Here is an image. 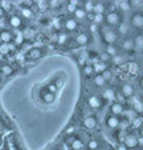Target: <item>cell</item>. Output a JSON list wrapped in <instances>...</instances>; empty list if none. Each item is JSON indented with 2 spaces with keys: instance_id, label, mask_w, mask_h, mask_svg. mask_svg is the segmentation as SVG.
Here are the masks:
<instances>
[{
  "instance_id": "6da1fadb",
  "label": "cell",
  "mask_w": 143,
  "mask_h": 150,
  "mask_svg": "<svg viewBox=\"0 0 143 150\" xmlns=\"http://www.w3.org/2000/svg\"><path fill=\"white\" fill-rule=\"evenodd\" d=\"M102 40L107 45H114L118 40V34L116 33V30L106 28V29L102 30Z\"/></svg>"
},
{
  "instance_id": "7a4b0ae2",
  "label": "cell",
  "mask_w": 143,
  "mask_h": 150,
  "mask_svg": "<svg viewBox=\"0 0 143 150\" xmlns=\"http://www.w3.org/2000/svg\"><path fill=\"white\" fill-rule=\"evenodd\" d=\"M104 21L108 24V26H117L121 23V14L117 11H109L104 16Z\"/></svg>"
},
{
  "instance_id": "3957f363",
  "label": "cell",
  "mask_w": 143,
  "mask_h": 150,
  "mask_svg": "<svg viewBox=\"0 0 143 150\" xmlns=\"http://www.w3.org/2000/svg\"><path fill=\"white\" fill-rule=\"evenodd\" d=\"M8 24L13 29H20L24 25L23 24V19L19 16V14H10L8 18Z\"/></svg>"
},
{
  "instance_id": "277c9868",
  "label": "cell",
  "mask_w": 143,
  "mask_h": 150,
  "mask_svg": "<svg viewBox=\"0 0 143 150\" xmlns=\"http://www.w3.org/2000/svg\"><path fill=\"white\" fill-rule=\"evenodd\" d=\"M124 146L128 149V150H134L137 146H138V140H137V137L133 134H128L124 137V140L122 143Z\"/></svg>"
},
{
  "instance_id": "5b68a950",
  "label": "cell",
  "mask_w": 143,
  "mask_h": 150,
  "mask_svg": "<svg viewBox=\"0 0 143 150\" xmlns=\"http://www.w3.org/2000/svg\"><path fill=\"white\" fill-rule=\"evenodd\" d=\"M43 55H44V50L41 48H31L26 51L25 58L28 60H38V59H40Z\"/></svg>"
},
{
  "instance_id": "8992f818",
  "label": "cell",
  "mask_w": 143,
  "mask_h": 150,
  "mask_svg": "<svg viewBox=\"0 0 143 150\" xmlns=\"http://www.w3.org/2000/svg\"><path fill=\"white\" fill-rule=\"evenodd\" d=\"M131 25H133L137 29H141L143 26V15L141 11H137V13H133L132 16H131Z\"/></svg>"
},
{
  "instance_id": "52a82bcc",
  "label": "cell",
  "mask_w": 143,
  "mask_h": 150,
  "mask_svg": "<svg viewBox=\"0 0 143 150\" xmlns=\"http://www.w3.org/2000/svg\"><path fill=\"white\" fill-rule=\"evenodd\" d=\"M13 40H14V34L10 30H8V29L0 30V43H3V44H11Z\"/></svg>"
},
{
  "instance_id": "ba28073f",
  "label": "cell",
  "mask_w": 143,
  "mask_h": 150,
  "mask_svg": "<svg viewBox=\"0 0 143 150\" xmlns=\"http://www.w3.org/2000/svg\"><path fill=\"white\" fill-rule=\"evenodd\" d=\"M63 28H64V30L65 31H75L78 29V21L75 20V19L73 18H68V19H65L64 23H63Z\"/></svg>"
},
{
  "instance_id": "9c48e42d",
  "label": "cell",
  "mask_w": 143,
  "mask_h": 150,
  "mask_svg": "<svg viewBox=\"0 0 143 150\" xmlns=\"http://www.w3.org/2000/svg\"><path fill=\"white\" fill-rule=\"evenodd\" d=\"M74 41H75V44L80 45V46L88 45L90 43V36H89V34H87V33H80L79 35L75 36Z\"/></svg>"
},
{
  "instance_id": "30bf717a",
  "label": "cell",
  "mask_w": 143,
  "mask_h": 150,
  "mask_svg": "<svg viewBox=\"0 0 143 150\" xmlns=\"http://www.w3.org/2000/svg\"><path fill=\"white\" fill-rule=\"evenodd\" d=\"M19 10H20V16L21 19H26V20H30V19L34 18V13H33V10L30 8H26V6H24L23 4L20 6H19Z\"/></svg>"
},
{
  "instance_id": "8fae6325",
  "label": "cell",
  "mask_w": 143,
  "mask_h": 150,
  "mask_svg": "<svg viewBox=\"0 0 143 150\" xmlns=\"http://www.w3.org/2000/svg\"><path fill=\"white\" fill-rule=\"evenodd\" d=\"M97 125H98V120L93 115L87 116V118L83 120V126L85 129H94V128H97Z\"/></svg>"
},
{
  "instance_id": "7c38bea8",
  "label": "cell",
  "mask_w": 143,
  "mask_h": 150,
  "mask_svg": "<svg viewBox=\"0 0 143 150\" xmlns=\"http://www.w3.org/2000/svg\"><path fill=\"white\" fill-rule=\"evenodd\" d=\"M121 49L129 53V51L134 50V44H133V39L132 38H124L123 41L121 43Z\"/></svg>"
},
{
  "instance_id": "4fadbf2b",
  "label": "cell",
  "mask_w": 143,
  "mask_h": 150,
  "mask_svg": "<svg viewBox=\"0 0 143 150\" xmlns=\"http://www.w3.org/2000/svg\"><path fill=\"white\" fill-rule=\"evenodd\" d=\"M121 94L126 98V99L127 98H131V96H133V94H134V88H133L131 84H128V83L123 84L122 88H121Z\"/></svg>"
},
{
  "instance_id": "5bb4252c",
  "label": "cell",
  "mask_w": 143,
  "mask_h": 150,
  "mask_svg": "<svg viewBox=\"0 0 143 150\" xmlns=\"http://www.w3.org/2000/svg\"><path fill=\"white\" fill-rule=\"evenodd\" d=\"M109 110H111L112 115L118 116V118H119V115H122L123 112H124V108H123V105H121V104H118V103L114 101V103H112V104H111Z\"/></svg>"
},
{
  "instance_id": "9a60e30c",
  "label": "cell",
  "mask_w": 143,
  "mask_h": 150,
  "mask_svg": "<svg viewBox=\"0 0 143 150\" xmlns=\"http://www.w3.org/2000/svg\"><path fill=\"white\" fill-rule=\"evenodd\" d=\"M119 118L118 116H114V115H108L107 119H106V125L108 126L109 129H116L119 126Z\"/></svg>"
},
{
  "instance_id": "2e32d148",
  "label": "cell",
  "mask_w": 143,
  "mask_h": 150,
  "mask_svg": "<svg viewBox=\"0 0 143 150\" xmlns=\"http://www.w3.org/2000/svg\"><path fill=\"white\" fill-rule=\"evenodd\" d=\"M117 26L118 28H117V31L116 33L118 34V36L122 35V36H126L127 38V35L129 34V25H128L127 23H124V21H121Z\"/></svg>"
},
{
  "instance_id": "e0dca14e",
  "label": "cell",
  "mask_w": 143,
  "mask_h": 150,
  "mask_svg": "<svg viewBox=\"0 0 143 150\" xmlns=\"http://www.w3.org/2000/svg\"><path fill=\"white\" fill-rule=\"evenodd\" d=\"M106 13V5L102 1H94L93 6V14L94 15H104Z\"/></svg>"
},
{
  "instance_id": "ac0fdd59",
  "label": "cell",
  "mask_w": 143,
  "mask_h": 150,
  "mask_svg": "<svg viewBox=\"0 0 143 150\" xmlns=\"http://www.w3.org/2000/svg\"><path fill=\"white\" fill-rule=\"evenodd\" d=\"M88 104L90 108H93V109H99V108H102V100H101V98L92 95V96H89V99H88Z\"/></svg>"
},
{
  "instance_id": "d6986e66",
  "label": "cell",
  "mask_w": 143,
  "mask_h": 150,
  "mask_svg": "<svg viewBox=\"0 0 143 150\" xmlns=\"http://www.w3.org/2000/svg\"><path fill=\"white\" fill-rule=\"evenodd\" d=\"M40 98H41V100L46 103V104H50V103H53L55 100V95H53V94H50V93H48L45 89H43V90L40 91Z\"/></svg>"
},
{
  "instance_id": "ffe728a7",
  "label": "cell",
  "mask_w": 143,
  "mask_h": 150,
  "mask_svg": "<svg viewBox=\"0 0 143 150\" xmlns=\"http://www.w3.org/2000/svg\"><path fill=\"white\" fill-rule=\"evenodd\" d=\"M79 4H82V1H75V0H70V1L66 3V11H68L69 14H74V11L77 10V9L80 6Z\"/></svg>"
},
{
  "instance_id": "44dd1931",
  "label": "cell",
  "mask_w": 143,
  "mask_h": 150,
  "mask_svg": "<svg viewBox=\"0 0 143 150\" xmlns=\"http://www.w3.org/2000/svg\"><path fill=\"white\" fill-rule=\"evenodd\" d=\"M107 69H109V68H108V65H107V64H104V63L98 62V63L93 64V70H94V74H97V75L102 74V73L104 71V70H107Z\"/></svg>"
},
{
  "instance_id": "7402d4cb",
  "label": "cell",
  "mask_w": 143,
  "mask_h": 150,
  "mask_svg": "<svg viewBox=\"0 0 143 150\" xmlns=\"http://www.w3.org/2000/svg\"><path fill=\"white\" fill-rule=\"evenodd\" d=\"M83 148H84L83 140H80L79 138H74L73 140H72V143H70V149L72 150H82Z\"/></svg>"
},
{
  "instance_id": "603a6c76",
  "label": "cell",
  "mask_w": 143,
  "mask_h": 150,
  "mask_svg": "<svg viewBox=\"0 0 143 150\" xmlns=\"http://www.w3.org/2000/svg\"><path fill=\"white\" fill-rule=\"evenodd\" d=\"M13 73H14V70L11 65H9V64L0 65V74L4 75V76H10Z\"/></svg>"
},
{
  "instance_id": "cb8c5ba5",
  "label": "cell",
  "mask_w": 143,
  "mask_h": 150,
  "mask_svg": "<svg viewBox=\"0 0 143 150\" xmlns=\"http://www.w3.org/2000/svg\"><path fill=\"white\" fill-rule=\"evenodd\" d=\"M83 8V10L85 13H93V6H94V1H92V0H85V1H82V5H80Z\"/></svg>"
},
{
  "instance_id": "d4e9b609",
  "label": "cell",
  "mask_w": 143,
  "mask_h": 150,
  "mask_svg": "<svg viewBox=\"0 0 143 150\" xmlns=\"http://www.w3.org/2000/svg\"><path fill=\"white\" fill-rule=\"evenodd\" d=\"M85 15H87V13L83 10L82 6H79L77 10L74 11V14H73V19H75L77 21L78 20H83V19H85Z\"/></svg>"
},
{
  "instance_id": "484cf974",
  "label": "cell",
  "mask_w": 143,
  "mask_h": 150,
  "mask_svg": "<svg viewBox=\"0 0 143 150\" xmlns=\"http://www.w3.org/2000/svg\"><path fill=\"white\" fill-rule=\"evenodd\" d=\"M132 106H133V110H134L138 115H141V114H142V111H143V104H142V101H141V100H138V99L133 100Z\"/></svg>"
},
{
  "instance_id": "4316f807",
  "label": "cell",
  "mask_w": 143,
  "mask_h": 150,
  "mask_svg": "<svg viewBox=\"0 0 143 150\" xmlns=\"http://www.w3.org/2000/svg\"><path fill=\"white\" fill-rule=\"evenodd\" d=\"M87 149L88 150H98V149H101V144H99L97 139H90L87 143Z\"/></svg>"
},
{
  "instance_id": "83f0119b",
  "label": "cell",
  "mask_w": 143,
  "mask_h": 150,
  "mask_svg": "<svg viewBox=\"0 0 143 150\" xmlns=\"http://www.w3.org/2000/svg\"><path fill=\"white\" fill-rule=\"evenodd\" d=\"M93 83H94V85L97 86V88H104L106 86V80L102 78V75H95V76L93 78Z\"/></svg>"
},
{
  "instance_id": "f1b7e54d",
  "label": "cell",
  "mask_w": 143,
  "mask_h": 150,
  "mask_svg": "<svg viewBox=\"0 0 143 150\" xmlns=\"http://www.w3.org/2000/svg\"><path fill=\"white\" fill-rule=\"evenodd\" d=\"M93 74H94L93 65L92 64H85L83 67V75L87 76V78H90V76H93Z\"/></svg>"
},
{
  "instance_id": "f546056e",
  "label": "cell",
  "mask_w": 143,
  "mask_h": 150,
  "mask_svg": "<svg viewBox=\"0 0 143 150\" xmlns=\"http://www.w3.org/2000/svg\"><path fill=\"white\" fill-rule=\"evenodd\" d=\"M106 53H107L109 56H111V58H112V56L114 58V56L119 55V54H118V48H117L116 45H107V50H106Z\"/></svg>"
},
{
  "instance_id": "4dcf8cb0",
  "label": "cell",
  "mask_w": 143,
  "mask_h": 150,
  "mask_svg": "<svg viewBox=\"0 0 143 150\" xmlns=\"http://www.w3.org/2000/svg\"><path fill=\"white\" fill-rule=\"evenodd\" d=\"M133 44H134V48H137V49H142L143 48V35H141V34H138L134 39H133Z\"/></svg>"
},
{
  "instance_id": "1f68e13d",
  "label": "cell",
  "mask_w": 143,
  "mask_h": 150,
  "mask_svg": "<svg viewBox=\"0 0 143 150\" xmlns=\"http://www.w3.org/2000/svg\"><path fill=\"white\" fill-rule=\"evenodd\" d=\"M131 9H132V6H131V4H129V1H121L119 3V10H121L122 13H128V11H131Z\"/></svg>"
},
{
  "instance_id": "d6a6232c",
  "label": "cell",
  "mask_w": 143,
  "mask_h": 150,
  "mask_svg": "<svg viewBox=\"0 0 143 150\" xmlns=\"http://www.w3.org/2000/svg\"><path fill=\"white\" fill-rule=\"evenodd\" d=\"M143 125V119L141 115H137L134 119H133V123H132V126L133 129H141V126Z\"/></svg>"
},
{
  "instance_id": "836d02e7",
  "label": "cell",
  "mask_w": 143,
  "mask_h": 150,
  "mask_svg": "<svg viewBox=\"0 0 143 150\" xmlns=\"http://www.w3.org/2000/svg\"><path fill=\"white\" fill-rule=\"evenodd\" d=\"M127 69H128V71H129L131 74H137L138 73V70H139V65H138L137 63H129L127 65Z\"/></svg>"
},
{
  "instance_id": "e575fe53",
  "label": "cell",
  "mask_w": 143,
  "mask_h": 150,
  "mask_svg": "<svg viewBox=\"0 0 143 150\" xmlns=\"http://www.w3.org/2000/svg\"><path fill=\"white\" fill-rule=\"evenodd\" d=\"M99 75H102V78L106 80V83L108 81H111L112 80V78H113V73H112V70L111 69H107V70H104V71L102 74H99Z\"/></svg>"
},
{
  "instance_id": "d590c367",
  "label": "cell",
  "mask_w": 143,
  "mask_h": 150,
  "mask_svg": "<svg viewBox=\"0 0 143 150\" xmlns=\"http://www.w3.org/2000/svg\"><path fill=\"white\" fill-rule=\"evenodd\" d=\"M103 99L104 100H113L114 99V91L112 89H107L103 91Z\"/></svg>"
},
{
  "instance_id": "8d00e7d4",
  "label": "cell",
  "mask_w": 143,
  "mask_h": 150,
  "mask_svg": "<svg viewBox=\"0 0 143 150\" xmlns=\"http://www.w3.org/2000/svg\"><path fill=\"white\" fill-rule=\"evenodd\" d=\"M0 6L4 10V13H9L11 10V3L10 1H6V0H3V1H0Z\"/></svg>"
},
{
  "instance_id": "74e56055",
  "label": "cell",
  "mask_w": 143,
  "mask_h": 150,
  "mask_svg": "<svg viewBox=\"0 0 143 150\" xmlns=\"http://www.w3.org/2000/svg\"><path fill=\"white\" fill-rule=\"evenodd\" d=\"M45 90L48 93H50V94H53V95H55L56 91H58V88H56V85L54 83H49L48 85L45 86Z\"/></svg>"
},
{
  "instance_id": "f35d334b",
  "label": "cell",
  "mask_w": 143,
  "mask_h": 150,
  "mask_svg": "<svg viewBox=\"0 0 143 150\" xmlns=\"http://www.w3.org/2000/svg\"><path fill=\"white\" fill-rule=\"evenodd\" d=\"M56 43H58V45H65L66 43H68V35L66 34L58 35V40H56Z\"/></svg>"
},
{
  "instance_id": "ab89813d",
  "label": "cell",
  "mask_w": 143,
  "mask_h": 150,
  "mask_svg": "<svg viewBox=\"0 0 143 150\" xmlns=\"http://www.w3.org/2000/svg\"><path fill=\"white\" fill-rule=\"evenodd\" d=\"M114 99H116V103H118V104L123 105L126 103V98L122 95L121 93H114Z\"/></svg>"
},
{
  "instance_id": "60d3db41",
  "label": "cell",
  "mask_w": 143,
  "mask_h": 150,
  "mask_svg": "<svg viewBox=\"0 0 143 150\" xmlns=\"http://www.w3.org/2000/svg\"><path fill=\"white\" fill-rule=\"evenodd\" d=\"M112 60V58L111 56H109L106 51H104V53H102L101 55H99V62L101 63H104V64H107V63H109Z\"/></svg>"
},
{
  "instance_id": "b9f144b4",
  "label": "cell",
  "mask_w": 143,
  "mask_h": 150,
  "mask_svg": "<svg viewBox=\"0 0 143 150\" xmlns=\"http://www.w3.org/2000/svg\"><path fill=\"white\" fill-rule=\"evenodd\" d=\"M8 54H10V50H9V45H8V44L0 43V55H8Z\"/></svg>"
},
{
  "instance_id": "7bdbcfd3",
  "label": "cell",
  "mask_w": 143,
  "mask_h": 150,
  "mask_svg": "<svg viewBox=\"0 0 143 150\" xmlns=\"http://www.w3.org/2000/svg\"><path fill=\"white\" fill-rule=\"evenodd\" d=\"M46 4H49L53 9H59L61 5H63V3L59 1V0H51V1H48Z\"/></svg>"
},
{
  "instance_id": "ee69618b",
  "label": "cell",
  "mask_w": 143,
  "mask_h": 150,
  "mask_svg": "<svg viewBox=\"0 0 143 150\" xmlns=\"http://www.w3.org/2000/svg\"><path fill=\"white\" fill-rule=\"evenodd\" d=\"M104 20V16L103 15H94V19H93V24L95 25H99L101 23H103Z\"/></svg>"
},
{
  "instance_id": "f6af8a7d",
  "label": "cell",
  "mask_w": 143,
  "mask_h": 150,
  "mask_svg": "<svg viewBox=\"0 0 143 150\" xmlns=\"http://www.w3.org/2000/svg\"><path fill=\"white\" fill-rule=\"evenodd\" d=\"M113 63H114V64H117V65L122 64V63H123V58H122L121 55H117V56H114V58H113Z\"/></svg>"
},
{
  "instance_id": "bcb514c9",
  "label": "cell",
  "mask_w": 143,
  "mask_h": 150,
  "mask_svg": "<svg viewBox=\"0 0 143 150\" xmlns=\"http://www.w3.org/2000/svg\"><path fill=\"white\" fill-rule=\"evenodd\" d=\"M131 6H141L143 1H141V0H132V1H129Z\"/></svg>"
},
{
  "instance_id": "7dc6e473",
  "label": "cell",
  "mask_w": 143,
  "mask_h": 150,
  "mask_svg": "<svg viewBox=\"0 0 143 150\" xmlns=\"http://www.w3.org/2000/svg\"><path fill=\"white\" fill-rule=\"evenodd\" d=\"M128 124H129V123H128V120H127V119L122 120V121H119V126H121L122 129H126L127 126H128Z\"/></svg>"
},
{
  "instance_id": "c3c4849f",
  "label": "cell",
  "mask_w": 143,
  "mask_h": 150,
  "mask_svg": "<svg viewBox=\"0 0 143 150\" xmlns=\"http://www.w3.org/2000/svg\"><path fill=\"white\" fill-rule=\"evenodd\" d=\"M85 19H87V20H89V21H92V23H93V19H94V14H93V13H88L87 15H85Z\"/></svg>"
},
{
  "instance_id": "681fc988",
  "label": "cell",
  "mask_w": 143,
  "mask_h": 150,
  "mask_svg": "<svg viewBox=\"0 0 143 150\" xmlns=\"http://www.w3.org/2000/svg\"><path fill=\"white\" fill-rule=\"evenodd\" d=\"M89 30L92 31V33H95V31L98 30V25H95V24H93V23H92V24H90V26H89Z\"/></svg>"
},
{
  "instance_id": "f907efd6",
  "label": "cell",
  "mask_w": 143,
  "mask_h": 150,
  "mask_svg": "<svg viewBox=\"0 0 143 150\" xmlns=\"http://www.w3.org/2000/svg\"><path fill=\"white\" fill-rule=\"evenodd\" d=\"M36 4H38V6L39 8H45V1H36Z\"/></svg>"
},
{
  "instance_id": "816d5d0a",
  "label": "cell",
  "mask_w": 143,
  "mask_h": 150,
  "mask_svg": "<svg viewBox=\"0 0 143 150\" xmlns=\"http://www.w3.org/2000/svg\"><path fill=\"white\" fill-rule=\"evenodd\" d=\"M117 150H128V149H127V148H126L123 144H119L118 146H117Z\"/></svg>"
},
{
  "instance_id": "f5cc1de1",
  "label": "cell",
  "mask_w": 143,
  "mask_h": 150,
  "mask_svg": "<svg viewBox=\"0 0 143 150\" xmlns=\"http://www.w3.org/2000/svg\"><path fill=\"white\" fill-rule=\"evenodd\" d=\"M4 15H5V13H4V10L1 9V6H0V18H3Z\"/></svg>"
},
{
  "instance_id": "db71d44e",
  "label": "cell",
  "mask_w": 143,
  "mask_h": 150,
  "mask_svg": "<svg viewBox=\"0 0 143 150\" xmlns=\"http://www.w3.org/2000/svg\"><path fill=\"white\" fill-rule=\"evenodd\" d=\"M82 150H88V149H87V148H83V149H82Z\"/></svg>"
},
{
  "instance_id": "11a10c76",
  "label": "cell",
  "mask_w": 143,
  "mask_h": 150,
  "mask_svg": "<svg viewBox=\"0 0 143 150\" xmlns=\"http://www.w3.org/2000/svg\"><path fill=\"white\" fill-rule=\"evenodd\" d=\"M98 150H107V149H98Z\"/></svg>"
},
{
  "instance_id": "9f6ffc18",
  "label": "cell",
  "mask_w": 143,
  "mask_h": 150,
  "mask_svg": "<svg viewBox=\"0 0 143 150\" xmlns=\"http://www.w3.org/2000/svg\"><path fill=\"white\" fill-rule=\"evenodd\" d=\"M15 150H21V149H18V148H16V149H15Z\"/></svg>"
}]
</instances>
